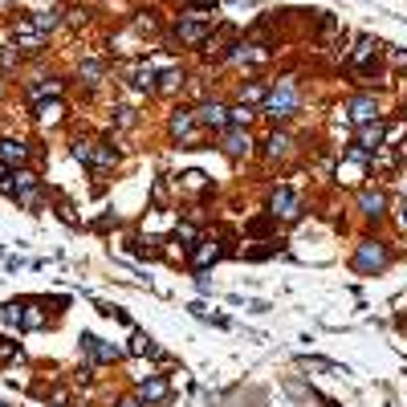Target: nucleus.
<instances>
[{
  "label": "nucleus",
  "instance_id": "a211bd4d",
  "mask_svg": "<svg viewBox=\"0 0 407 407\" xmlns=\"http://www.w3.org/2000/svg\"><path fill=\"white\" fill-rule=\"evenodd\" d=\"M184 86H188V70H184V66H168V70H159V82H155V94L171 98V94H179Z\"/></svg>",
  "mask_w": 407,
  "mask_h": 407
},
{
  "label": "nucleus",
  "instance_id": "423d86ee",
  "mask_svg": "<svg viewBox=\"0 0 407 407\" xmlns=\"http://www.w3.org/2000/svg\"><path fill=\"white\" fill-rule=\"evenodd\" d=\"M355 204H359V212L367 216V224H383L387 212H391V195L383 188H359L355 192Z\"/></svg>",
  "mask_w": 407,
  "mask_h": 407
},
{
  "label": "nucleus",
  "instance_id": "72a5a7b5",
  "mask_svg": "<svg viewBox=\"0 0 407 407\" xmlns=\"http://www.w3.org/2000/svg\"><path fill=\"white\" fill-rule=\"evenodd\" d=\"M17 66H21V53L13 45H0V73H17Z\"/></svg>",
  "mask_w": 407,
  "mask_h": 407
},
{
  "label": "nucleus",
  "instance_id": "58836bf2",
  "mask_svg": "<svg viewBox=\"0 0 407 407\" xmlns=\"http://www.w3.org/2000/svg\"><path fill=\"white\" fill-rule=\"evenodd\" d=\"M387 57H391V61H395V70H404V73H407V53H404V49L387 45Z\"/></svg>",
  "mask_w": 407,
  "mask_h": 407
},
{
  "label": "nucleus",
  "instance_id": "6e6552de",
  "mask_svg": "<svg viewBox=\"0 0 407 407\" xmlns=\"http://www.w3.org/2000/svg\"><path fill=\"white\" fill-rule=\"evenodd\" d=\"M237 41H240L237 24H216L212 33H208V41L200 45V53H204V57H212V61H224V57H228V49L237 45Z\"/></svg>",
  "mask_w": 407,
  "mask_h": 407
},
{
  "label": "nucleus",
  "instance_id": "ea45409f",
  "mask_svg": "<svg viewBox=\"0 0 407 407\" xmlns=\"http://www.w3.org/2000/svg\"><path fill=\"white\" fill-rule=\"evenodd\" d=\"M114 407H143L139 404V395H135V391H126V395H119V404Z\"/></svg>",
  "mask_w": 407,
  "mask_h": 407
},
{
  "label": "nucleus",
  "instance_id": "e433bc0d",
  "mask_svg": "<svg viewBox=\"0 0 407 407\" xmlns=\"http://www.w3.org/2000/svg\"><path fill=\"white\" fill-rule=\"evenodd\" d=\"M119 224H122L119 216L106 212V216H98V220H94V232H110V228H119Z\"/></svg>",
  "mask_w": 407,
  "mask_h": 407
},
{
  "label": "nucleus",
  "instance_id": "b1692460",
  "mask_svg": "<svg viewBox=\"0 0 407 407\" xmlns=\"http://www.w3.org/2000/svg\"><path fill=\"white\" fill-rule=\"evenodd\" d=\"M265 98H269V82H261V77H253V82H244L240 86V98L237 102H244V106H265Z\"/></svg>",
  "mask_w": 407,
  "mask_h": 407
},
{
  "label": "nucleus",
  "instance_id": "f3484780",
  "mask_svg": "<svg viewBox=\"0 0 407 407\" xmlns=\"http://www.w3.org/2000/svg\"><path fill=\"white\" fill-rule=\"evenodd\" d=\"M383 135H387V122L375 119V122H362V126H355V147H362V151H379L383 147Z\"/></svg>",
  "mask_w": 407,
  "mask_h": 407
},
{
  "label": "nucleus",
  "instance_id": "5701e85b",
  "mask_svg": "<svg viewBox=\"0 0 407 407\" xmlns=\"http://www.w3.org/2000/svg\"><path fill=\"white\" fill-rule=\"evenodd\" d=\"M21 334V302H4L0 306V338Z\"/></svg>",
  "mask_w": 407,
  "mask_h": 407
},
{
  "label": "nucleus",
  "instance_id": "1a4fd4ad",
  "mask_svg": "<svg viewBox=\"0 0 407 407\" xmlns=\"http://www.w3.org/2000/svg\"><path fill=\"white\" fill-rule=\"evenodd\" d=\"M342 114L355 122V126H362V122L383 119V106H379V98L375 94H350L346 102H342Z\"/></svg>",
  "mask_w": 407,
  "mask_h": 407
},
{
  "label": "nucleus",
  "instance_id": "f257e3e1",
  "mask_svg": "<svg viewBox=\"0 0 407 407\" xmlns=\"http://www.w3.org/2000/svg\"><path fill=\"white\" fill-rule=\"evenodd\" d=\"M302 110V86H297V77H277V82H269V98H265L261 114L273 126H286L293 114Z\"/></svg>",
  "mask_w": 407,
  "mask_h": 407
},
{
  "label": "nucleus",
  "instance_id": "473e14b6",
  "mask_svg": "<svg viewBox=\"0 0 407 407\" xmlns=\"http://www.w3.org/2000/svg\"><path fill=\"white\" fill-rule=\"evenodd\" d=\"M70 155L82 163V168H90V155H94V139H73Z\"/></svg>",
  "mask_w": 407,
  "mask_h": 407
},
{
  "label": "nucleus",
  "instance_id": "a878e982",
  "mask_svg": "<svg viewBox=\"0 0 407 407\" xmlns=\"http://www.w3.org/2000/svg\"><path fill=\"white\" fill-rule=\"evenodd\" d=\"M61 17H66V13H61V8H41V13H29V21L37 24V29H41V33H53V29H61Z\"/></svg>",
  "mask_w": 407,
  "mask_h": 407
},
{
  "label": "nucleus",
  "instance_id": "20e7f679",
  "mask_svg": "<svg viewBox=\"0 0 407 407\" xmlns=\"http://www.w3.org/2000/svg\"><path fill=\"white\" fill-rule=\"evenodd\" d=\"M302 212H306V204H302V195L293 192V188H273L269 192V216L277 220V224H297L302 220Z\"/></svg>",
  "mask_w": 407,
  "mask_h": 407
},
{
  "label": "nucleus",
  "instance_id": "7c9ffc66",
  "mask_svg": "<svg viewBox=\"0 0 407 407\" xmlns=\"http://www.w3.org/2000/svg\"><path fill=\"white\" fill-rule=\"evenodd\" d=\"M179 188L184 192H208V175L204 171H184L179 175Z\"/></svg>",
  "mask_w": 407,
  "mask_h": 407
},
{
  "label": "nucleus",
  "instance_id": "393cba45",
  "mask_svg": "<svg viewBox=\"0 0 407 407\" xmlns=\"http://www.w3.org/2000/svg\"><path fill=\"white\" fill-rule=\"evenodd\" d=\"M297 367L302 371H318V375H346V367H338L334 359H318V355H302Z\"/></svg>",
  "mask_w": 407,
  "mask_h": 407
},
{
  "label": "nucleus",
  "instance_id": "4c0bfd02",
  "mask_svg": "<svg viewBox=\"0 0 407 407\" xmlns=\"http://www.w3.org/2000/svg\"><path fill=\"white\" fill-rule=\"evenodd\" d=\"M57 216H61L66 224H77V216H73V204H70V200H61V195H57Z\"/></svg>",
  "mask_w": 407,
  "mask_h": 407
},
{
  "label": "nucleus",
  "instance_id": "bb28decb",
  "mask_svg": "<svg viewBox=\"0 0 407 407\" xmlns=\"http://www.w3.org/2000/svg\"><path fill=\"white\" fill-rule=\"evenodd\" d=\"M277 228H281V224L265 212V216H257V220H249V224H244V237H277Z\"/></svg>",
  "mask_w": 407,
  "mask_h": 407
},
{
  "label": "nucleus",
  "instance_id": "412c9836",
  "mask_svg": "<svg viewBox=\"0 0 407 407\" xmlns=\"http://www.w3.org/2000/svg\"><path fill=\"white\" fill-rule=\"evenodd\" d=\"M155 82H159V70H155V66H147V61H135V66H131V86H135V90L155 94Z\"/></svg>",
  "mask_w": 407,
  "mask_h": 407
},
{
  "label": "nucleus",
  "instance_id": "c85d7f7f",
  "mask_svg": "<svg viewBox=\"0 0 407 407\" xmlns=\"http://www.w3.org/2000/svg\"><path fill=\"white\" fill-rule=\"evenodd\" d=\"M110 122H114V126H119V131H131V126H139V110H135V106H114V110H110Z\"/></svg>",
  "mask_w": 407,
  "mask_h": 407
},
{
  "label": "nucleus",
  "instance_id": "ddd939ff",
  "mask_svg": "<svg viewBox=\"0 0 407 407\" xmlns=\"http://www.w3.org/2000/svg\"><path fill=\"white\" fill-rule=\"evenodd\" d=\"M224 253H228V249H224V244H220L216 237H204V240H200V244L192 249V253H188V269L204 273V269H212V265L220 261Z\"/></svg>",
  "mask_w": 407,
  "mask_h": 407
},
{
  "label": "nucleus",
  "instance_id": "cd10ccee",
  "mask_svg": "<svg viewBox=\"0 0 407 407\" xmlns=\"http://www.w3.org/2000/svg\"><path fill=\"white\" fill-rule=\"evenodd\" d=\"M257 119V110L253 106H244V102H232L228 106V126H240V131H249V122Z\"/></svg>",
  "mask_w": 407,
  "mask_h": 407
},
{
  "label": "nucleus",
  "instance_id": "4468645a",
  "mask_svg": "<svg viewBox=\"0 0 407 407\" xmlns=\"http://www.w3.org/2000/svg\"><path fill=\"white\" fill-rule=\"evenodd\" d=\"M119 151H114V143H110V139H94V155H90V175H94V179H102V175H110V171L119 168Z\"/></svg>",
  "mask_w": 407,
  "mask_h": 407
},
{
  "label": "nucleus",
  "instance_id": "7ed1b4c3",
  "mask_svg": "<svg viewBox=\"0 0 407 407\" xmlns=\"http://www.w3.org/2000/svg\"><path fill=\"white\" fill-rule=\"evenodd\" d=\"M77 342H82V362L90 371L94 367H114V362L126 359V350H122L119 342H106V338H98V334H82Z\"/></svg>",
  "mask_w": 407,
  "mask_h": 407
},
{
  "label": "nucleus",
  "instance_id": "a19ab883",
  "mask_svg": "<svg viewBox=\"0 0 407 407\" xmlns=\"http://www.w3.org/2000/svg\"><path fill=\"white\" fill-rule=\"evenodd\" d=\"M0 407H4V404H0Z\"/></svg>",
  "mask_w": 407,
  "mask_h": 407
},
{
  "label": "nucleus",
  "instance_id": "f8f14e48",
  "mask_svg": "<svg viewBox=\"0 0 407 407\" xmlns=\"http://www.w3.org/2000/svg\"><path fill=\"white\" fill-rule=\"evenodd\" d=\"M293 151H297L293 131H286V126H273V131H269V139H265V159H269V163H286Z\"/></svg>",
  "mask_w": 407,
  "mask_h": 407
},
{
  "label": "nucleus",
  "instance_id": "f704fd0d",
  "mask_svg": "<svg viewBox=\"0 0 407 407\" xmlns=\"http://www.w3.org/2000/svg\"><path fill=\"white\" fill-rule=\"evenodd\" d=\"M391 220H395V228H399V232H407V200H399V204H391Z\"/></svg>",
  "mask_w": 407,
  "mask_h": 407
},
{
  "label": "nucleus",
  "instance_id": "2f4dec72",
  "mask_svg": "<svg viewBox=\"0 0 407 407\" xmlns=\"http://www.w3.org/2000/svg\"><path fill=\"white\" fill-rule=\"evenodd\" d=\"M102 73H106L102 61H82V66H77V77H82L86 86H98V82H102Z\"/></svg>",
  "mask_w": 407,
  "mask_h": 407
},
{
  "label": "nucleus",
  "instance_id": "0eeeda50",
  "mask_svg": "<svg viewBox=\"0 0 407 407\" xmlns=\"http://www.w3.org/2000/svg\"><path fill=\"white\" fill-rule=\"evenodd\" d=\"M192 110H195V126H200L204 135H220V131H228V102L208 98V102H200V106H192Z\"/></svg>",
  "mask_w": 407,
  "mask_h": 407
},
{
  "label": "nucleus",
  "instance_id": "c9c22d12",
  "mask_svg": "<svg viewBox=\"0 0 407 407\" xmlns=\"http://www.w3.org/2000/svg\"><path fill=\"white\" fill-rule=\"evenodd\" d=\"M13 359H21V346L13 338H0V362H13Z\"/></svg>",
  "mask_w": 407,
  "mask_h": 407
},
{
  "label": "nucleus",
  "instance_id": "4be33fe9",
  "mask_svg": "<svg viewBox=\"0 0 407 407\" xmlns=\"http://www.w3.org/2000/svg\"><path fill=\"white\" fill-rule=\"evenodd\" d=\"M49 322V313L41 310V302L37 297H24L21 302V330H41Z\"/></svg>",
  "mask_w": 407,
  "mask_h": 407
},
{
  "label": "nucleus",
  "instance_id": "aec40b11",
  "mask_svg": "<svg viewBox=\"0 0 407 407\" xmlns=\"http://www.w3.org/2000/svg\"><path fill=\"white\" fill-rule=\"evenodd\" d=\"M33 119L41 122V126H57V122L66 119V102H61V98H49V102H37V106H33Z\"/></svg>",
  "mask_w": 407,
  "mask_h": 407
},
{
  "label": "nucleus",
  "instance_id": "9d476101",
  "mask_svg": "<svg viewBox=\"0 0 407 407\" xmlns=\"http://www.w3.org/2000/svg\"><path fill=\"white\" fill-rule=\"evenodd\" d=\"M135 395H139V404H143V407H168L171 383L163 379V375H147V379H139Z\"/></svg>",
  "mask_w": 407,
  "mask_h": 407
},
{
  "label": "nucleus",
  "instance_id": "c756f323",
  "mask_svg": "<svg viewBox=\"0 0 407 407\" xmlns=\"http://www.w3.org/2000/svg\"><path fill=\"white\" fill-rule=\"evenodd\" d=\"M188 310H192V318H200V322H212V326H220V330H228V326H232L228 318H220V313H212L208 306H204V302H192Z\"/></svg>",
  "mask_w": 407,
  "mask_h": 407
},
{
  "label": "nucleus",
  "instance_id": "9b49d317",
  "mask_svg": "<svg viewBox=\"0 0 407 407\" xmlns=\"http://www.w3.org/2000/svg\"><path fill=\"white\" fill-rule=\"evenodd\" d=\"M13 49L17 53H41L45 49V33L29 21V17H21V21L13 24Z\"/></svg>",
  "mask_w": 407,
  "mask_h": 407
},
{
  "label": "nucleus",
  "instance_id": "f03ea898",
  "mask_svg": "<svg viewBox=\"0 0 407 407\" xmlns=\"http://www.w3.org/2000/svg\"><path fill=\"white\" fill-rule=\"evenodd\" d=\"M391 261H395L391 244H387V240H375V237L359 240L355 253H350V269H355L359 277H375V273H383Z\"/></svg>",
  "mask_w": 407,
  "mask_h": 407
},
{
  "label": "nucleus",
  "instance_id": "dca6fc26",
  "mask_svg": "<svg viewBox=\"0 0 407 407\" xmlns=\"http://www.w3.org/2000/svg\"><path fill=\"white\" fill-rule=\"evenodd\" d=\"M131 359H155V362H168V355L155 346V338L143 334V330H131V338H126V346H122Z\"/></svg>",
  "mask_w": 407,
  "mask_h": 407
},
{
  "label": "nucleus",
  "instance_id": "39448f33",
  "mask_svg": "<svg viewBox=\"0 0 407 407\" xmlns=\"http://www.w3.org/2000/svg\"><path fill=\"white\" fill-rule=\"evenodd\" d=\"M216 143H220V155H224V159H232V163H244V159H253V151H257V139H253V131H240V126H228V131H220V135H216Z\"/></svg>",
  "mask_w": 407,
  "mask_h": 407
},
{
  "label": "nucleus",
  "instance_id": "2eb2a0df",
  "mask_svg": "<svg viewBox=\"0 0 407 407\" xmlns=\"http://www.w3.org/2000/svg\"><path fill=\"white\" fill-rule=\"evenodd\" d=\"M192 131H200V126H195V110H192V106H175V110L168 114V139L179 147Z\"/></svg>",
  "mask_w": 407,
  "mask_h": 407
},
{
  "label": "nucleus",
  "instance_id": "6ab92c4d",
  "mask_svg": "<svg viewBox=\"0 0 407 407\" xmlns=\"http://www.w3.org/2000/svg\"><path fill=\"white\" fill-rule=\"evenodd\" d=\"M24 159H29V143L24 139H0V163L8 171L24 168Z\"/></svg>",
  "mask_w": 407,
  "mask_h": 407
}]
</instances>
